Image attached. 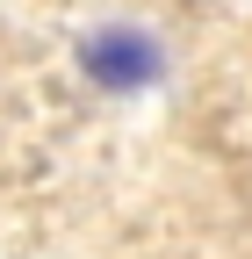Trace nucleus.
<instances>
[{
	"label": "nucleus",
	"instance_id": "obj_1",
	"mask_svg": "<svg viewBox=\"0 0 252 259\" xmlns=\"http://www.w3.org/2000/svg\"><path fill=\"white\" fill-rule=\"evenodd\" d=\"M79 58H87V72L101 79V87H144L151 72H159V51H151L137 29H101Z\"/></svg>",
	"mask_w": 252,
	"mask_h": 259
}]
</instances>
